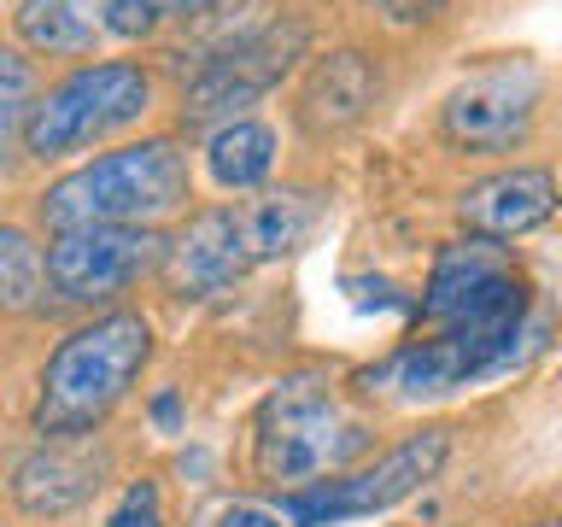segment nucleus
I'll return each instance as SVG.
<instances>
[{"mask_svg":"<svg viewBox=\"0 0 562 527\" xmlns=\"http://www.w3.org/2000/svg\"><path fill=\"white\" fill-rule=\"evenodd\" d=\"M112 527H165V498H158V486L153 481H135L130 492H123Z\"/></svg>","mask_w":562,"mask_h":527,"instance_id":"412c9836","label":"nucleus"},{"mask_svg":"<svg viewBox=\"0 0 562 527\" xmlns=\"http://www.w3.org/2000/svg\"><path fill=\"white\" fill-rule=\"evenodd\" d=\"M240 211H246L252 253H258V258H276V253H288V246H299V240L311 235V223H316V193L288 188V193H270V200H252V205H240Z\"/></svg>","mask_w":562,"mask_h":527,"instance_id":"dca6fc26","label":"nucleus"},{"mask_svg":"<svg viewBox=\"0 0 562 527\" xmlns=\"http://www.w3.org/2000/svg\"><path fill=\"white\" fill-rule=\"evenodd\" d=\"M375 65L363 53H328L323 65L311 70L305 82V100H299V117H305L311 135H334V130H351L369 105H375Z\"/></svg>","mask_w":562,"mask_h":527,"instance_id":"4468645a","label":"nucleus"},{"mask_svg":"<svg viewBox=\"0 0 562 527\" xmlns=\"http://www.w3.org/2000/svg\"><path fill=\"white\" fill-rule=\"evenodd\" d=\"M258 264L252 235H246V211H200L182 235L165 240V276L176 299H217Z\"/></svg>","mask_w":562,"mask_h":527,"instance_id":"9b49d317","label":"nucleus"},{"mask_svg":"<svg viewBox=\"0 0 562 527\" xmlns=\"http://www.w3.org/2000/svg\"><path fill=\"white\" fill-rule=\"evenodd\" d=\"M544 100V77L533 59H498L486 70H474L469 82H457L446 105H439V130L451 147L463 153H509L533 135Z\"/></svg>","mask_w":562,"mask_h":527,"instance_id":"6e6552de","label":"nucleus"},{"mask_svg":"<svg viewBox=\"0 0 562 527\" xmlns=\"http://www.w3.org/2000/svg\"><path fill=\"white\" fill-rule=\"evenodd\" d=\"M434 7H439V0H381L386 18H428Z\"/></svg>","mask_w":562,"mask_h":527,"instance_id":"5701e85b","label":"nucleus"},{"mask_svg":"<svg viewBox=\"0 0 562 527\" xmlns=\"http://www.w3.org/2000/svg\"><path fill=\"white\" fill-rule=\"evenodd\" d=\"M551 211H557V182H551V170H539V165L486 176V182H474L463 193V223L481 240H516L527 228H539Z\"/></svg>","mask_w":562,"mask_h":527,"instance_id":"ddd939ff","label":"nucleus"},{"mask_svg":"<svg viewBox=\"0 0 562 527\" xmlns=\"http://www.w3.org/2000/svg\"><path fill=\"white\" fill-rule=\"evenodd\" d=\"M30 100H35V70L30 59L18 53H0V165L12 158V141L30 117Z\"/></svg>","mask_w":562,"mask_h":527,"instance_id":"6ab92c4d","label":"nucleus"},{"mask_svg":"<svg viewBox=\"0 0 562 527\" xmlns=\"http://www.w3.org/2000/svg\"><path fill=\"white\" fill-rule=\"evenodd\" d=\"M422 316L439 328H486V323H521L527 316V276L498 240H457L439 253Z\"/></svg>","mask_w":562,"mask_h":527,"instance_id":"0eeeda50","label":"nucleus"},{"mask_svg":"<svg viewBox=\"0 0 562 527\" xmlns=\"http://www.w3.org/2000/svg\"><path fill=\"white\" fill-rule=\"evenodd\" d=\"M211 0H105V35H147L165 18L205 12Z\"/></svg>","mask_w":562,"mask_h":527,"instance_id":"aec40b11","label":"nucleus"},{"mask_svg":"<svg viewBox=\"0 0 562 527\" xmlns=\"http://www.w3.org/2000/svg\"><path fill=\"white\" fill-rule=\"evenodd\" d=\"M153 82L140 65H82L77 77H65L47 100L30 105L24 141L35 158H59L77 147H94L100 135L123 130L147 112Z\"/></svg>","mask_w":562,"mask_h":527,"instance_id":"20e7f679","label":"nucleus"},{"mask_svg":"<svg viewBox=\"0 0 562 527\" xmlns=\"http://www.w3.org/2000/svg\"><path fill=\"white\" fill-rule=\"evenodd\" d=\"M47 293V264L24 228H0V311H35Z\"/></svg>","mask_w":562,"mask_h":527,"instance_id":"a211bd4d","label":"nucleus"},{"mask_svg":"<svg viewBox=\"0 0 562 527\" xmlns=\"http://www.w3.org/2000/svg\"><path fill=\"white\" fill-rule=\"evenodd\" d=\"M369 446V428L351 422L311 381H288L258 411V474L263 481H328Z\"/></svg>","mask_w":562,"mask_h":527,"instance_id":"7ed1b4c3","label":"nucleus"},{"mask_svg":"<svg viewBox=\"0 0 562 527\" xmlns=\"http://www.w3.org/2000/svg\"><path fill=\"white\" fill-rule=\"evenodd\" d=\"M533 328L521 323H486V328H439L434 340L422 346H404L398 358H386L369 381L393 386L404 399H422V393H451V386H469V381H486V375H504L527 358Z\"/></svg>","mask_w":562,"mask_h":527,"instance_id":"423d86ee","label":"nucleus"},{"mask_svg":"<svg viewBox=\"0 0 562 527\" xmlns=\"http://www.w3.org/2000/svg\"><path fill=\"white\" fill-rule=\"evenodd\" d=\"M100 474H105V451L88 446V439H53L35 457H24L12 474V498L24 516H65L77 509L82 498L100 492Z\"/></svg>","mask_w":562,"mask_h":527,"instance_id":"f8f14e48","label":"nucleus"},{"mask_svg":"<svg viewBox=\"0 0 562 527\" xmlns=\"http://www.w3.org/2000/svg\"><path fill=\"white\" fill-rule=\"evenodd\" d=\"M451 439L446 428H428L416 439H404L386 457H375L369 469L351 474H328V481H311L281 498L293 527H328V522H351V516H375V509H393L398 498H411L416 486H428L439 463H446Z\"/></svg>","mask_w":562,"mask_h":527,"instance_id":"39448f33","label":"nucleus"},{"mask_svg":"<svg viewBox=\"0 0 562 527\" xmlns=\"http://www.w3.org/2000/svg\"><path fill=\"white\" fill-rule=\"evenodd\" d=\"M47 281L70 305H100L135 288L147 270L165 264V240L140 223H88V228H59L47 246Z\"/></svg>","mask_w":562,"mask_h":527,"instance_id":"1a4fd4ad","label":"nucleus"},{"mask_svg":"<svg viewBox=\"0 0 562 527\" xmlns=\"http://www.w3.org/2000/svg\"><path fill=\"white\" fill-rule=\"evenodd\" d=\"M176 205H188V158L176 141H140V147L105 153L42 193L47 228H88V223L147 228Z\"/></svg>","mask_w":562,"mask_h":527,"instance_id":"f03ea898","label":"nucleus"},{"mask_svg":"<svg viewBox=\"0 0 562 527\" xmlns=\"http://www.w3.org/2000/svg\"><path fill=\"white\" fill-rule=\"evenodd\" d=\"M217 527H293V522L281 504H235V509H223Z\"/></svg>","mask_w":562,"mask_h":527,"instance_id":"4be33fe9","label":"nucleus"},{"mask_svg":"<svg viewBox=\"0 0 562 527\" xmlns=\"http://www.w3.org/2000/svg\"><path fill=\"white\" fill-rule=\"evenodd\" d=\"M276 165V135L263 123H228L211 135V176L223 188H252Z\"/></svg>","mask_w":562,"mask_h":527,"instance_id":"f3484780","label":"nucleus"},{"mask_svg":"<svg viewBox=\"0 0 562 527\" xmlns=\"http://www.w3.org/2000/svg\"><path fill=\"white\" fill-rule=\"evenodd\" d=\"M147 351H153V328L135 311H117V316H100V323L77 328L42 369L35 428L53 439L94 434L117 411V399L135 386V375L147 369Z\"/></svg>","mask_w":562,"mask_h":527,"instance_id":"f257e3e1","label":"nucleus"},{"mask_svg":"<svg viewBox=\"0 0 562 527\" xmlns=\"http://www.w3.org/2000/svg\"><path fill=\"white\" fill-rule=\"evenodd\" d=\"M18 30L42 53H88L105 35V0H24Z\"/></svg>","mask_w":562,"mask_h":527,"instance_id":"2eb2a0df","label":"nucleus"},{"mask_svg":"<svg viewBox=\"0 0 562 527\" xmlns=\"http://www.w3.org/2000/svg\"><path fill=\"white\" fill-rule=\"evenodd\" d=\"M299 47H305V24H270V30L240 35L228 53L205 59V70L188 88L182 112L188 117H217V112H235V105L258 100L263 88L281 82V70L299 59Z\"/></svg>","mask_w":562,"mask_h":527,"instance_id":"9d476101","label":"nucleus"}]
</instances>
